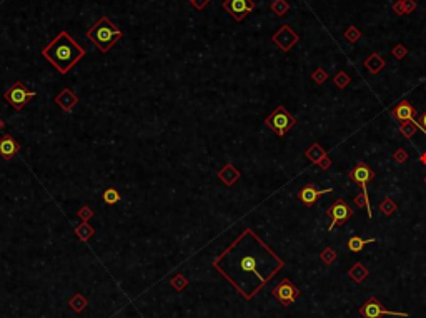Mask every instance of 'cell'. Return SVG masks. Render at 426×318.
<instances>
[{
    "instance_id": "277c9868",
    "label": "cell",
    "mask_w": 426,
    "mask_h": 318,
    "mask_svg": "<svg viewBox=\"0 0 426 318\" xmlns=\"http://www.w3.org/2000/svg\"><path fill=\"white\" fill-rule=\"evenodd\" d=\"M265 123H266V125H268V127L271 128V130H273L278 137H283L288 130H290L291 127L295 125V123H297V120H295V117L291 115L285 107L278 105V107L273 110V114H270V115L265 119Z\"/></svg>"
},
{
    "instance_id": "9a60e30c",
    "label": "cell",
    "mask_w": 426,
    "mask_h": 318,
    "mask_svg": "<svg viewBox=\"0 0 426 318\" xmlns=\"http://www.w3.org/2000/svg\"><path fill=\"white\" fill-rule=\"evenodd\" d=\"M55 103L62 108L63 112H72L74 107L79 103V97H77L75 92L70 90V88H63V90L55 97Z\"/></svg>"
},
{
    "instance_id": "d6a6232c",
    "label": "cell",
    "mask_w": 426,
    "mask_h": 318,
    "mask_svg": "<svg viewBox=\"0 0 426 318\" xmlns=\"http://www.w3.org/2000/svg\"><path fill=\"white\" fill-rule=\"evenodd\" d=\"M393 159H395L398 163H403V162H406V160H408V154L403 150V148H401V150H396V152H395V155H393Z\"/></svg>"
},
{
    "instance_id": "5b68a950",
    "label": "cell",
    "mask_w": 426,
    "mask_h": 318,
    "mask_svg": "<svg viewBox=\"0 0 426 318\" xmlns=\"http://www.w3.org/2000/svg\"><path fill=\"white\" fill-rule=\"evenodd\" d=\"M35 97H37V94H35L34 90H28L25 83L20 82V80L12 83V85L7 88L5 94H3V99H5L15 110H22V108L25 107L32 99H35Z\"/></svg>"
},
{
    "instance_id": "e575fe53",
    "label": "cell",
    "mask_w": 426,
    "mask_h": 318,
    "mask_svg": "<svg viewBox=\"0 0 426 318\" xmlns=\"http://www.w3.org/2000/svg\"><path fill=\"white\" fill-rule=\"evenodd\" d=\"M188 2L192 3V5H193L197 10H202V9H203V7L206 5V3L210 2V0H188Z\"/></svg>"
},
{
    "instance_id": "8d00e7d4",
    "label": "cell",
    "mask_w": 426,
    "mask_h": 318,
    "mask_svg": "<svg viewBox=\"0 0 426 318\" xmlns=\"http://www.w3.org/2000/svg\"><path fill=\"white\" fill-rule=\"evenodd\" d=\"M418 127H420L421 130H423L425 134H426V112L420 117V120H418Z\"/></svg>"
},
{
    "instance_id": "484cf974",
    "label": "cell",
    "mask_w": 426,
    "mask_h": 318,
    "mask_svg": "<svg viewBox=\"0 0 426 318\" xmlns=\"http://www.w3.org/2000/svg\"><path fill=\"white\" fill-rule=\"evenodd\" d=\"M350 275L353 277V278H355V281H362L365 277L368 275V270L363 267L362 263H356L355 267H353L351 270H350Z\"/></svg>"
},
{
    "instance_id": "30bf717a",
    "label": "cell",
    "mask_w": 426,
    "mask_h": 318,
    "mask_svg": "<svg viewBox=\"0 0 426 318\" xmlns=\"http://www.w3.org/2000/svg\"><path fill=\"white\" fill-rule=\"evenodd\" d=\"M271 40H273L283 52H288L298 42V35L290 29V25H282L277 34L271 37Z\"/></svg>"
},
{
    "instance_id": "3957f363",
    "label": "cell",
    "mask_w": 426,
    "mask_h": 318,
    "mask_svg": "<svg viewBox=\"0 0 426 318\" xmlns=\"http://www.w3.org/2000/svg\"><path fill=\"white\" fill-rule=\"evenodd\" d=\"M122 30L117 25L108 20V17H100L95 23L92 25V29L87 32V39L99 48L102 54H107L110 48L115 45L117 42L122 39Z\"/></svg>"
},
{
    "instance_id": "cb8c5ba5",
    "label": "cell",
    "mask_w": 426,
    "mask_h": 318,
    "mask_svg": "<svg viewBox=\"0 0 426 318\" xmlns=\"http://www.w3.org/2000/svg\"><path fill=\"white\" fill-rule=\"evenodd\" d=\"M68 305H70L72 307V310H74V312H77V313H80L82 312V310L87 307L88 305V301L83 298V295H80V293H77V295L74 297V298H72L70 301H68Z\"/></svg>"
},
{
    "instance_id": "2e32d148",
    "label": "cell",
    "mask_w": 426,
    "mask_h": 318,
    "mask_svg": "<svg viewBox=\"0 0 426 318\" xmlns=\"http://www.w3.org/2000/svg\"><path fill=\"white\" fill-rule=\"evenodd\" d=\"M328 192H333V188H325V190H318V188L315 187V185H306V187H303L302 190L298 192V199L302 200L303 203L306 205V207H311L316 199H318L320 195H323V193H328Z\"/></svg>"
},
{
    "instance_id": "4dcf8cb0",
    "label": "cell",
    "mask_w": 426,
    "mask_h": 318,
    "mask_svg": "<svg viewBox=\"0 0 426 318\" xmlns=\"http://www.w3.org/2000/svg\"><path fill=\"white\" fill-rule=\"evenodd\" d=\"M345 37H346L348 40H350L351 43H355L356 40H358V37H360V32L355 29V27H350V30L346 32V34H345Z\"/></svg>"
},
{
    "instance_id": "f546056e",
    "label": "cell",
    "mask_w": 426,
    "mask_h": 318,
    "mask_svg": "<svg viewBox=\"0 0 426 318\" xmlns=\"http://www.w3.org/2000/svg\"><path fill=\"white\" fill-rule=\"evenodd\" d=\"M77 215L80 217V220H85V222H88V219H92V217H93V212H92L90 207H87V205H85V207H82L79 212H77Z\"/></svg>"
},
{
    "instance_id": "ffe728a7",
    "label": "cell",
    "mask_w": 426,
    "mask_h": 318,
    "mask_svg": "<svg viewBox=\"0 0 426 318\" xmlns=\"http://www.w3.org/2000/svg\"><path fill=\"white\" fill-rule=\"evenodd\" d=\"M373 241H376V238H360V237H351L350 240H348V250L353 252V253H358L363 250V247L366 243H373Z\"/></svg>"
},
{
    "instance_id": "7a4b0ae2",
    "label": "cell",
    "mask_w": 426,
    "mask_h": 318,
    "mask_svg": "<svg viewBox=\"0 0 426 318\" xmlns=\"http://www.w3.org/2000/svg\"><path fill=\"white\" fill-rule=\"evenodd\" d=\"M42 55L43 59H47L48 62L60 72V74L65 75L79 63L80 59H83L85 50L70 37L68 32L63 30L43 48Z\"/></svg>"
},
{
    "instance_id": "44dd1931",
    "label": "cell",
    "mask_w": 426,
    "mask_h": 318,
    "mask_svg": "<svg viewBox=\"0 0 426 318\" xmlns=\"http://www.w3.org/2000/svg\"><path fill=\"white\" fill-rule=\"evenodd\" d=\"M418 122L416 120H408V122H403V123H400V130H401V134H403L405 137H406V139H413V135L416 134L418 132Z\"/></svg>"
},
{
    "instance_id": "836d02e7",
    "label": "cell",
    "mask_w": 426,
    "mask_h": 318,
    "mask_svg": "<svg viewBox=\"0 0 426 318\" xmlns=\"http://www.w3.org/2000/svg\"><path fill=\"white\" fill-rule=\"evenodd\" d=\"M313 80H315L316 83H323L325 80H326V72L320 70V68H318V70H315L313 72Z\"/></svg>"
},
{
    "instance_id": "8fae6325",
    "label": "cell",
    "mask_w": 426,
    "mask_h": 318,
    "mask_svg": "<svg viewBox=\"0 0 426 318\" xmlns=\"http://www.w3.org/2000/svg\"><path fill=\"white\" fill-rule=\"evenodd\" d=\"M350 179L356 185H360V187H362V190H366L368 182H371V180L375 179V172H373L366 163H358L350 172Z\"/></svg>"
},
{
    "instance_id": "8992f818",
    "label": "cell",
    "mask_w": 426,
    "mask_h": 318,
    "mask_svg": "<svg viewBox=\"0 0 426 318\" xmlns=\"http://www.w3.org/2000/svg\"><path fill=\"white\" fill-rule=\"evenodd\" d=\"M360 313L365 317V318H381L383 315H391V317H403V318H408V313L406 312H391V310H385L383 305L380 303L378 300L373 297V298L366 300L363 303V307L360 308Z\"/></svg>"
},
{
    "instance_id": "9c48e42d",
    "label": "cell",
    "mask_w": 426,
    "mask_h": 318,
    "mask_svg": "<svg viewBox=\"0 0 426 318\" xmlns=\"http://www.w3.org/2000/svg\"><path fill=\"white\" fill-rule=\"evenodd\" d=\"M273 295H275V298L282 301L285 307H288V305L293 303V301L300 297V290L295 287L290 280H282L277 287L273 288Z\"/></svg>"
},
{
    "instance_id": "1f68e13d",
    "label": "cell",
    "mask_w": 426,
    "mask_h": 318,
    "mask_svg": "<svg viewBox=\"0 0 426 318\" xmlns=\"http://www.w3.org/2000/svg\"><path fill=\"white\" fill-rule=\"evenodd\" d=\"M322 258L326 261V263H331V261L336 258V253L335 250H331V248H326V250L322 253Z\"/></svg>"
},
{
    "instance_id": "6da1fadb",
    "label": "cell",
    "mask_w": 426,
    "mask_h": 318,
    "mask_svg": "<svg viewBox=\"0 0 426 318\" xmlns=\"http://www.w3.org/2000/svg\"><path fill=\"white\" fill-rule=\"evenodd\" d=\"M213 267L243 298L251 300L283 268V260L251 228H245L228 248L213 260Z\"/></svg>"
},
{
    "instance_id": "83f0119b",
    "label": "cell",
    "mask_w": 426,
    "mask_h": 318,
    "mask_svg": "<svg viewBox=\"0 0 426 318\" xmlns=\"http://www.w3.org/2000/svg\"><path fill=\"white\" fill-rule=\"evenodd\" d=\"M186 285H188V280H185V277H182V275H177L175 278L172 280V287L178 290V292H182Z\"/></svg>"
},
{
    "instance_id": "74e56055",
    "label": "cell",
    "mask_w": 426,
    "mask_h": 318,
    "mask_svg": "<svg viewBox=\"0 0 426 318\" xmlns=\"http://www.w3.org/2000/svg\"><path fill=\"white\" fill-rule=\"evenodd\" d=\"M3 127H5V122H3V120L0 119V130H3Z\"/></svg>"
},
{
    "instance_id": "f1b7e54d",
    "label": "cell",
    "mask_w": 426,
    "mask_h": 318,
    "mask_svg": "<svg viewBox=\"0 0 426 318\" xmlns=\"http://www.w3.org/2000/svg\"><path fill=\"white\" fill-rule=\"evenodd\" d=\"M335 83H336V87L345 88V87L348 85V83H350V77H348V75L345 74V72H340V74L335 77Z\"/></svg>"
},
{
    "instance_id": "7402d4cb",
    "label": "cell",
    "mask_w": 426,
    "mask_h": 318,
    "mask_svg": "<svg viewBox=\"0 0 426 318\" xmlns=\"http://www.w3.org/2000/svg\"><path fill=\"white\" fill-rule=\"evenodd\" d=\"M355 203L358 205L360 208L365 207L368 210V215H370V219H373V210H371V205H370V200H368V193L366 190H362L358 193V195L355 197Z\"/></svg>"
},
{
    "instance_id": "d590c367",
    "label": "cell",
    "mask_w": 426,
    "mask_h": 318,
    "mask_svg": "<svg viewBox=\"0 0 426 318\" xmlns=\"http://www.w3.org/2000/svg\"><path fill=\"white\" fill-rule=\"evenodd\" d=\"M393 55H395L396 59H403L405 55H406V50H405L403 45H400V47H396L395 50H393Z\"/></svg>"
},
{
    "instance_id": "f35d334b",
    "label": "cell",
    "mask_w": 426,
    "mask_h": 318,
    "mask_svg": "<svg viewBox=\"0 0 426 318\" xmlns=\"http://www.w3.org/2000/svg\"><path fill=\"white\" fill-rule=\"evenodd\" d=\"M421 162H423V163H426V154H423V155H421Z\"/></svg>"
},
{
    "instance_id": "52a82bcc",
    "label": "cell",
    "mask_w": 426,
    "mask_h": 318,
    "mask_svg": "<svg viewBox=\"0 0 426 318\" xmlns=\"http://www.w3.org/2000/svg\"><path fill=\"white\" fill-rule=\"evenodd\" d=\"M255 7L257 5H255L253 0H225L223 2V9L238 22H242L250 12H253Z\"/></svg>"
},
{
    "instance_id": "ab89813d",
    "label": "cell",
    "mask_w": 426,
    "mask_h": 318,
    "mask_svg": "<svg viewBox=\"0 0 426 318\" xmlns=\"http://www.w3.org/2000/svg\"><path fill=\"white\" fill-rule=\"evenodd\" d=\"M425 182H426V179H425Z\"/></svg>"
},
{
    "instance_id": "5bb4252c",
    "label": "cell",
    "mask_w": 426,
    "mask_h": 318,
    "mask_svg": "<svg viewBox=\"0 0 426 318\" xmlns=\"http://www.w3.org/2000/svg\"><path fill=\"white\" fill-rule=\"evenodd\" d=\"M389 114H391V117L396 120V122L403 123V122H408V120L415 119L416 110L413 108V105L408 102V100H401L398 105L391 108V112H389Z\"/></svg>"
},
{
    "instance_id": "7c38bea8",
    "label": "cell",
    "mask_w": 426,
    "mask_h": 318,
    "mask_svg": "<svg viewBox=\"0 0 426 318\" xmlns=\"http://www.w3.org/2000/svg\"><path fill=\"white\" fill-rule=\"evenodd\" d=\"M20 152V143L10 134H5L0 139V157L3 160H12Z\"/></svg>"
},
{
    "instance_id": "4316f807",
    "label": "cell",
    "mask_w": 426,
    "mask_h": 318,
    "mask_svg": "<svg viewBox=\"0 0 426 318\" xmlns=\"http://www.w3.org/2000/svg\"><path fill=\"white\" fill-rule=\"evenodd\" d=\"M380 210L383 212L385 215H391V213L396 210V203L393 202L389 197H386V199H383V202L380 203Z\"/></svg>"
},
{
    "instance_id": "603a6c76",
    "label": "cell",
    "mask_w": 426,
    "mask_h": 318,
    "mask_svg": "<svg viewBox=\"0 0 426 318\" xmlns=\"http://www.w3.org/2000/svg\"><path fill=\"white\" fill-rule=\"evenodd\" d=\"M120 199H122L120 193H119V190H115V188H107V190H103V193H102V200L107 205L119 203Z\"/></svg>"
},
{
    "instance_id": "d6986e66",
    "label": "cell",
    "mask_w": 426,
    "mask_h": 318,
    "mask_svg": "<svg viewBox=\"0 0 426 318\" xmlns=\"http://www.w3.org/2000/svg\"><path fill=\"white\" fill-rule=\"evenodd\" d=\"M365 67H366L371 74H378L381 68L385 67V62H383V59L380 57V54H373L365 60Z\"/></svg>"
},
{
    "instance_id": "e0dca14e",
    "label": "cell",
    "mask_w": 426,
    "mask_h": 318,
    "mask_svg": "<svg viewBox=\"0 0 426 318\" xmlns=\"http://www.w3.org/2000/svg\"><path fill=\"white\" fill-rule=\"evenodd\" d=\"M240 177H242V174L238 172V168L233 167L232 163H226L225 167L218 172V179H220V182L223 185H226V187H233V185L240 180Z\"/></svg>"
},
{
    "instance_id": "d4e9b609",
    "label": "cell",
    "mask_w": 426,
    "mask_h": 318,
    "mask_svg": "<svg viewBox=\"0 0 426 318\" xmlns=\"http://www.w3.org/2000/svg\"><path fill=\"white\" fill-rule=\"evenodd\" d=\"M288 9H290V5H288L286 0H275L273 3H271V10L275 12V14L278 15V17H282V15H285Z\"/></svg>"
},
{
    "instance_id": "4fadbf2b",
    "label": "cell",
    "mask_w": 426,
    "mask_h": 318,
    "mask_svg": "<svg viewBox=\"0 0 426 318\" xmlns=\"http://www.w3.org/2000/svg\"><path fill=\"white\" fill-rule=\"evenodd\" d=\"M305 157H306L308 160H310V162L320 165V167H322L323 170L330 168V165H331V160L328 159L326 152L323 150L322 145H320V143H313V145H311V147L305 152Z\"/></svg>"
},
{
    "instance_id": "ac0fdd59",
    "label": "cell",
    "mask_w": 426,
    "mask_h": 318,
    "mask_svg": "<svg viewBox=\"0 0 426 318\" xmlns=\"http://www.w3.org/2000/svg\"><path fill=\"white\" fill-rule=\"evenodd\" d=\"M74 232H75V235L79 237L80 241H88L93 235H95V230H93V227L88 222H85V220H82V222L77 225Z\"/></svg>"
},
{
    "instance_id": "ba28073f",
    "label": "cell",
    "mask_w": 426,
    "mask_h": 318,
    "mask_svg": "<svg viewBox=\"0 0 426 318\" xmlns=\"http://www.w3.org/2000/svg\"><path fill=\"white\" fill-rule=\"evenodd\" d=\"M353 208L348 205L346 202L343 200H336V202L328 208V217L331 219V225H330V230H333L338 223H343L346 220H350L353 217Z\"/></svg>"
}]
</instances>
